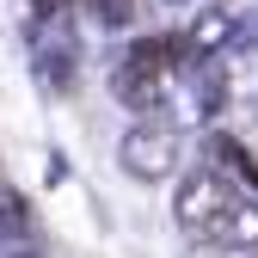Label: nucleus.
I'll return each instance as SVG.
<instances>
[{"label":"nucleus","mask_w":258,"mask_h":258,"mask_svg":"<svg viewBox=\"0 0 258 258\" xmlns=\"http://www.w3.org/2000/svg\"><path fill=\"white\" fill-rule=\"evenodd\" d=\"M31 7H37L43 19H55V13H68V7H74V0H31Z\"/></svg>","instance_id":"obj_10"},{"label":"nucleus","mask_w":258,"mask_h":258,"mask_svg":"<svg viewBox=\"0 0 258 258\" xmlns=\"http://www.w3.org/2000/svg\"><path fill=\"white\" fill-rule=\"evenodd\" d=\"M92 13H99L105 25H129L136 19V0H92Z\"/></svg>","instance_id":"obj_9"},{"label":"nucleus","mask_w":258,"mask_h":258,"mask_svg":"<svg viewBox=\"0 0 258 258\" xmlns=\"http://www.w3.org/2000/svg\"><path fill=\"white\" fill-rule=\"evenodd\" d=\"M228 172H215V166H203V172H190L184 184H178V228L184 234H203L209 228V215L228 203Z\"/></svg>","instance_id":"obj_3"},{"label":"nucleus","mask_w":258,"mask_h":258,"mask_svg":"<svg viewBox=\"0 0 258 258\" xmlns=\"http://www.w3.org/2000/svg\"><path fill=\"white\" fill-rule=\"evenodd\" d=\"M37 80L49 92H74L80 80V43H74V31H61V13L37 25Z\"/></svg>","instance_id":"obj_2"},{"label":"nucleus","mask_w":258,"mask_h":258,"mask_svg":"<svg viewBox=\"0 0 258 258\" xmlns=\"http://www.w3.org/2000/svg\"><path fill=\"white\" fill-rule=\"evenodd\" d=\"M221 86H228V105H252L258 99V43H234L215 55Z\"/></svg>","instance_id":"obj_6"},{"label":"nucleus","mask_w":258,"mask_h":258,"mask_svg":"<svg viewBox=\"0 0 258 258\" xmlns=\"http://www.w3.org/2000/svg\"><path fill=\"white\" fill-rule=\"evenodd\" d=\"M240 37V13L234 7H203L197 19H190V31H184V49L197 55V61H209V55H221Z\"/></svg>","instance_id":"obj_5"},{"label":"nucleus","mask_w":258,"mask_h":258,"mask_svg":"<svg viewBox=\"0 0 258 258\" xmlns=\"http://www.w3.org/2000/svg\"><path fill=\"white\" fill-rule=\"evenodd\" d=\"M172 7H184V0H172Z\"/></svg>","instance_id":"obj_11"},{"label":"nucleus","mask_w":258,"mask_h":258,"mask_svg":"<svg viewBox=\"0 0 258 258\" xmlns=\"http://www.w3.org/2000/svg\"><path fill=\"white\" fill-rule=\"evenodd\" d=\"M25 234H31L25 197H19V190H0V246H13V240H25Z\"/></svg>","instance_id":"obj_8"},{"label":"nucleus","mask_w":258,"mask_h":258,"mask_svg":"<svg viewBox=\"0 0 258 258\" xmlns=\"http://www.w3.org/2000/svg\"><path fill=\"white\" fill-rule=\"evenodd\" d=\"M209 160H215V172H228V178H240L252 197H258V166H252V154L234 142V136H209Z\"/></svg>","instance_id":"obj_7"},{"label":"nucleus","mask_w":258,"mask_h":258,"mask_svg":"<svg viewBox=\"0 0 258 258\" xmlns=\"http://www.w3.org/2000/svg\"><path fill=\"white\" fill-rule=\"evenodd\" d=\"M197 240H209V246H234V252L258 246V197H240V190H228V203L209 215V228H203Z\"/></svg>","instance_id":"obj_4"},{"label":"nucleus","mask_w":258,"mask_h":258,"mask_svg":"<svg viewBox=\"0 0 258 258\" xmlns=\"http://www.w3.org/2000/svg\"><path fill=\"white\" fill-rule=\"evenodd\" d=\"M178 154H184V142H178V129L172 123H136L129 136L117 142V160H123V172L129 178H172L178 172Z\"/></svg>","instance_id":"obj_1"}]
</instances>
